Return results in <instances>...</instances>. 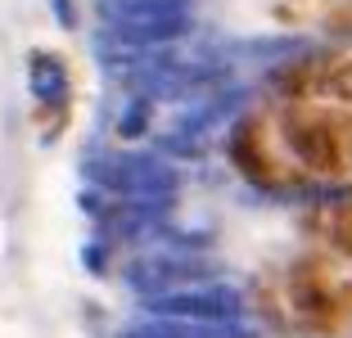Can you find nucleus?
<instances>
[{"instance_id":"5","label":"nucleus","mask_w":352,"mask_h":338,"mask_svg":"<svg viewBox=\"0 0 352 338\" xmlns=\"http://www.w3.org/2000/svg\"><path fill=\"white\" fill-rule=\"evenodd\" d=\"M140 131H145V100H135L122 117V135H140Z\"/></svg>"},{"instance_id":"8","label":"nucleus","mask_w":352,"mask_h":338,"mask_svg":"<svg viewBox=\"0 0 352 338\" xmlns=\"http://www.w3.org/2000/svg\"><path fill=\"white\" fill-rule=\"evenodd\" d=\"M122 338H176V334H167L163 325H154V329H126Z\"/></svg>"},{"instance_id":"1","label":"nucleus","mask_w":352,"mask_h":338,"mask_svg":"<svg viewBox=\"0 0 352 338\" xmlns=\"http://www.w3.org/2000/svg\"><path fill=\"white\" fill-rule=\"evenodd\" d=\"M109 27L131 50L176 41L186 32V0H118L109 5Z\"/></svg>"},{"instance_id":"3","label":"nucleus","mask_w":352,"mask_h":338,"mask_svg":"<svg viewBox=\"0 0 352 338\" xmlns=\"http://www.w3.org/2000/svg\"><path fill=\"white\" fill-rule=\"evenodd\" d=\"M149 311L158 320H226L239 311L235 293L226 289H195V293H158L149 297Z\"/></svg>"},{"instance_id":"6","label":"nucleus","mask_w":352,"mask_h":338,"mask_svg":"<svg viewBox=\"0 0 352 338\" xmlns=\"http://www.w3.org/2000/svg\"><path fill=\"white\" fill-rule=\"evenodd\" d=\"M339 212H343V253H352V194L348 199H339Z\"/></svg>"},{"instance_id":"7","label":"nucleus","mask_w":352,"mask_h":338,"mask_svg":"<svg viewBox=\"0 0 352 338\" xmlns=\"http://www.w3.org/2000/svg\"><path fill=\"white\" fill-rule=\"evenodd\" d=\"M54 14H59V23H63V27H73V23H77V14H73V0H54Z\"/></svg>"},{"instance_id":"2","label":"nucleus","mask_w":352,"mask_h":338,"mask_svg":"<svg viewBox=\"0 0 352 338\" xmlns=\"http://www.w3.org/2000/svg\"><path fill=\"white\" fill-rule=\"evenodd\" d=\"M91 181H100L109 194H126L135 203H163V199L176 194V172L158 158H140V154H126V158H100V163L86 167Z\"/></svg>"},{"instance_id":"4","label":"nucleus","mask_w":352,"mask_h":338,"mask_svg":"<svg viewBox=\"0 0 352 338\" xmlns=\"http://www.w3.org/2000/svg\"><path fill=\"white\" fill-rule=\"evenodd\" d=\"M32 91L41 95V100H50V104H59L63 95H68V72L59 68V59L32 54Z\"/></svg>"}]
</instances>
